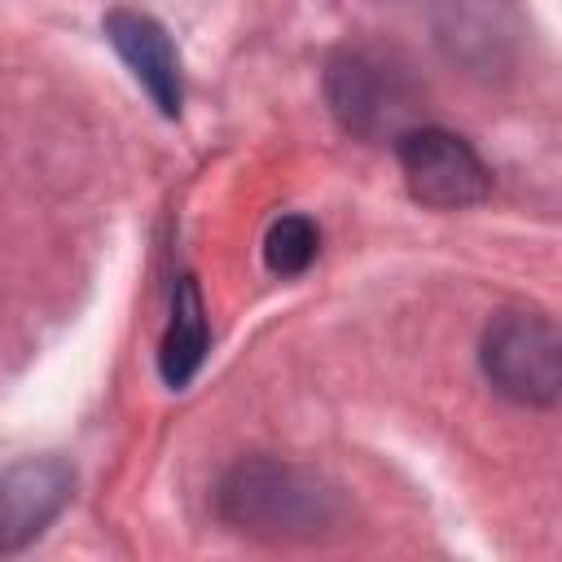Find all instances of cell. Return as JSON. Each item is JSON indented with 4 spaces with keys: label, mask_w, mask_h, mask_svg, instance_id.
Returning <instances> with one entry per match:
<instances>
[{
    "label": "cell",
    "mask_w": 562,
    "mask_h": 562,
    "mask_svg": "<svg viewBox=\"0 0 562 562\" xmlns=\"http://www.w3.org/2000/svg\"><path fill=\"white\" fill-rule=\"evenodd\" d=\"M215 509L228 527L263 540H312L338 522V492L290 461L246 457L215 492Z\"/></svg>",
    "instance_id": "cell-1"
},
{
    "label": "cell",
    "mask_w": 562,
    "mask_h": 562,
    "mask_svg": "<svg viewBox=\"0 0 562 562\" xmlns=\"http://www.w3.org/2000/svg\"><path fill=\"white\" fill-rule=\"evenodd\" d=\"M483 373L514 404L549 408L562 391V342L544 312L509 307L483 329Z\"/></svg>",
    "instance_id": "cell-2"
},
{
    "label": "cell",
    "mask_w": 562,
    "mask_h": 562,
    "mask_svg": "<svg viewBox=\"0 0 562 562\" xmlns=\"http://www.w3.org/2000/svg\"><path fill=\"white\" fill-rule=\"evenodd\" d=\"M395 158L408 193L435 211H465L487 198L492 171L470 140L443 127H408L395 136Z\"/></svg>",
    "instance_id": "cell-3"
},
{
    "label": "cell",
    "mask_w": 562,
    "mask_h": 562,
    "mask_svg": "<svg viewBox=\"0 0 562 562\" xmlns=\"http://www.w3.org/2000/svg\"><path fill=\"white\" fill-rule=\"evenodd\" d=\"M75 492V470L44 452L22 457L0 474V553H18L48 531Z\"/></svg>",
    "instance_id": "cell-4"
},
{
    "label": "cell",
    "mask_w": 562,
    "mask_h": 562,
    "mask_svg": "<svg viewBox=\"0 0 562 562\" xmlns=\"http://www.w3.org/2000/svg\"><path fill=\"white\" fill-rule=\"evenodd\" d=\"M325 92H329V105H334L338 123L347 132H360V136L395 132L400 114L408 110L404 92H400V79L378 57H369L360 48H347L329 61Z\"/></svg>",
    "instance_id": "cell-5"
},
{
    "label": "cell",
    "mask_w": 562,
    "mask_h": 562,
    "mask_svg": "<svg viewBox=\"0 0 562 562\" xmlns=\"http://www.w3.org/2000/svg\"><path fill=\"white\" fill-rule=\"evenodd\" d=\"M105 40L132 66V75L149 92V101L167 119H176L180 101H184V79H180V53H176L171 35L162 31V22L140 13V9H110L105 13Z\"/></svg>",
    "instance_id": "cell-6"
},
{
    "label": "cell",
    "mask_w": 562,
    "mask_h": 562,
    "mask_svg": "<svg viewBox=\"0 0 562 562\" xmlns=\"http://www.w3.org/2000/svg\"><path fill=\"white\" fill-rule=\"evenodd\" d=\"M206 312H202V294L193 285V277H180L176 285V299H171V325L162 334V351H158V369H162V382L167 386H184L202 360H206Z\"/></svg>",
    "instance_id": "cell-7"
},
{
    "label": "cell",
    "mask_w": 562,
    "mask_h": 562,
    "mask_svg": "<svg viewBox=\"0 0 562 562\" xmlns=\"http://www.w3.org/2000/svg\"><path fill=\"white\" fill-rule=\"evenodd\" d=\"M316 250H321V233H316V224H312L307 215H281V220L268 228V237H263V263H268L277 277H299V272H307L312 259H316Z\"/></svg>",
    "instance_id": "cell-8"
}]
</instances>
